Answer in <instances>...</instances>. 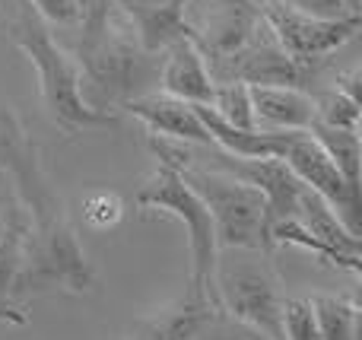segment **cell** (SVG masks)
<instances>
[{
	"label": "cell",
	"instance_id": "cell-1",
	"mask_svg": "<svg viewBox=\"0 0 362 340\" xmlns=\"http://www.w3.org/2000/svg\"><path fill=\"white\" fill-rule=\"evenodd\" d=\"M0 172L29 220L16 305L25 309V299L42 296L48 290L89 293L95 286V277L70 226L64 197L45 172L38 143L29 137L10 105L0 108Z\"/></svg>",
	"mask_w": 362,
	"mask_h": 340
},
{
	"label": "cell",
	"instance_id": "cell-2",
	"mask_svg": "<svg viewBox=\"0 0 362 340\" xmlns=\"http://www.w3.org/2000/svg\"><path fill=\"white\" fill-rule=\"evenodd\" d=\"M80 38V86L83 99L102 112H118L127 99L144 95L150 80H159L156 54L140 45L131 19L112 0H86Z\"/></svg>",
	"mask_w": 362,
	"mask_h": 340
},
{
	"label": "cell",
	"instance_id": "cell-3",
	"mask_svg": "<svg viewBox=\"0 0 362 340\" xmlns=\"http://www.w3.org/2000/svg\"><path fill=\"white\" fill-rule=\"evenodd\" d=\"M6 35L16 42V48L29 57L38 74V93L48 112L51 124L61 127L67 137L89 131V127H112L118 124V112H102L83 99L80 67L76 57H70L51 35V25L29 0H13L10 16L4 19Z\"/></svg>",
	"mask_w": 362,
	"mask_h": 340
},
{
	"label": "cell",
	"instance_id": "cell-4",
	"mask_svg": "<svg viewBox=\"0 0 362 340\" xmlns=\"http://www.w3.org/2000/svg\"><path fill=\"white\" fill-rule=\"evenodd\" d=\"M146 143H150L153 156H156V172L140 184L134 207L137 210H159L175 220L185 223L187 229V245H191V280H187V293L191 299H213V261H216V235H213L210 210L204 207L197 194L187 188L181 178V169L194 159V143L185 140H172L163 134L146 131Z\"/></svg>",
	"mask_w": 362,
	"mask_h": 340
},
{
	"label": "cell",
	"instance_id": "cell-5",
	"mask_svg": "<svg viewBox=\"0 0 362 340\" xmlns=\"http://www.w3.org/2000/svg\"><path fill=\"white\" fill-rule=\"evenodd\" d=\"M213 299L219 309L255 328L267 331L270 337L283 340V283L276 274L270 252L264 248H219L213 261Z\"/></svg>",
	"mask_w": 362,
	"mask_h": 340
},
{
	"label": "cell",
	"instance_id": "cell-6",
	"mask_svg": "<svg viewBox=\"0 0 362 340\" xmlns=\"http://www.w3.org/2000/svg\"><path fill=\"white\" fill-rule=\"evenodd\" d=\"M181 178L204 201V207L210 210L216 252L232 245L274 252V245H270L267 197L255 184L242 182V178L229 175L223 169H213V165H197V159H191L181 169Z\"/></svg>",
	"mask_w": 362,
	"mask_h": 340
},
{
	"label": "cell",
	"instance_id": "cell-7",
	"mask_svg": "<svg viewBox=\"0 0 362 340\" xmlns=\"http://www.w3.org/2000/svg\"><path fill=\"white\" fill-rule=\"evenodd\" d=\"M206 67H210V76L216 83L238 80L248 83V86H293V89H305V93L321 70L289 57L264 19H257L251 35L235 51L223 54L219 61L206 64Z\"/></svg>",
	"mask_w": 362,
	"mask_h": 340
},
{
	"label": "cell",
	"instance_id": "cell-8",
	"mask_svg": "<svg viewBox=\"0 0 362 340\" xmlns=\"http://www.w3.org/2000/svg\"><path fill=\"white\" fill-rule=\"evenodd\" d=\"M257 6H261V19L270 25L283 51L308 67H321L334 51L353 42L362 29L359 16H321V13L299 10V6L280 4V0H267Z\"/></svg>",
	"mask_w": 362,
	"mask_h": 340
},
{
	"label": "cell",
	"instance_id": "cell-9",
	"mask_svg": "<svg viewBox=\"0 0 362 340\" xmlns=\"http://www.w3.org/2000/svg\"><path fill=\"white\" fill-rule=\"evenodd\" d=\"M280 159L296 172V178H299L305 188H312L315 194H321L334 210H337V216L346 223L350 233L359 235L362 197L356 191H350L346 178L340 175V169L331 163L325 146L312 137V131H289Z\"/></svg>",
	"mask_w": 362,
	"mask_h": 340
},
{
	"label": "cell",
	"instance_id": "cell-10",
	"mask_svg": "<svg viewBox=\"0 0 362 340\" xmlns=\"http://www.w3.org/2000/svg\"><path fill=\"white\" fill-rule=\"evenodd\" d=\"M261 19L255 0H187L185 25L187 38L200 48L206 64L235 51Z\"/></svg>",
	"mask_w": 362,
	"mask_h": 340
},
{
	"label": "cell",
	"instance_id": "cell-11",
	"mask_svg": "<svg viewBox=\"0 0 362 340\" xmlns=\"http://www.w3.org/2000/svg\"><path fill=\"white\" fill-rule=\"evenodd\" d=\"M213 169H223L229 175L242 178V182L255 184L264 197H267V213H270V226L276 220H293L296 216V201H299L302 182L296 178V172L283 163L280 156H257V159H245V156H232V153L219 150L213 156Z\"/></svg>",
	"mask_w": 362,
	"mask_h": 340
},
{
	"label": "cell",
	"instance_id": "cell-12",
	"mask_svg": "<svg viewBox=\"0 0 362 340\" xmlns=\"http://www.w3.org/2000/svg\"><path fill=\"white\" fill-rule=\"evenodd\" d=\"M0 210H4V226H0V322L25 324V309L16 305V283L23 274L29 220H25V210L19 207L13 188L4 182H0Z\"/></svg>",
	"mask_w": 362,
	"mask_h": 340
},
{
	"label": "cell",
	"instance_id": "cell-13",
	"mask_svg": "<svg viewBox=\"0 0 362 340\" xmlns=\"http://www.w3.org/2000/svg\"><path fill=\"white\" fill-rule=\"evenodd\" d=\"M121 108L131 112L134 118H140L146 124V131H153V134L185 140V143H194V146H213L210 134L200 124L194 105L185 99H175L169 93H144V95L127 99Z\"/></svg>",
	"mask_w": 362,
	"mask_h": 340
},
{
	"label": "cell",
	"instance_id": "cell-14",
	"mask_svg": "<svg viewBox=\"0 0 362 340\" xmlns=\"http://www.w3.org/2000/svg\"><path fill=\"white\" fill-rule=\"evenodd\" d=\"M159 54H163V64H159V86H163V93L191 102V105H210L216 80L210 76V67H206L197 45L187 35H181L165 45Z\"/></svg>",
	"mask_w": 362,
	"mask_h": 340
},
{
	"label": "cell",
	"instance_id": "cell-15",
	"mask_svg": "<svg viewBox=\"0 0 362 340\" xmlns=\"http://www.w3.org/2000/svg\"><path fill=\"white\" fill-rule=\"evenodd\" d=\"M137 32L140 45L150 54H159L169 42L187 35L185 6L187 0H112Z\"/></svg>",
	"mask_w": 362,
	"mask_h": 340
},
{
	"label": "cell",
	"instance_id": "cell-16",
	"mask_svg": "<svg viewBox=\"0 0 362 340\" xmlns=\"http://www.w3.org/2000/svg\"><path fill=\"white\" fill-rule=\"evenodd\" d=\"M255 127L264 131H308L315 121L312 93L293 86H248Z\"/></svg>",
	"mask_w": 362,
	"mask_h": 340
},
{
	"label": "cell",
	"instance_id": "cell-17",
	"mask_svg": "<svg viewBox=\"0 0 362 340\" xmlns=\"http://www.w3.org/2000/svg\"><path fill=\"white\" fill-rule=\"evenodd\" d=\"M299 226L305 229L308 235L321 242V245L334 248L337 254H346V258H362V242L356 233L346 229V223L337 216V210L325 201L321 194H315L312 188L302 184L299 191V201H296V216Z\"/></svg>",
	"mask_w": 362,
	"mask_h": 340
},
{
	"label": "cell",
	"instance_id": "cell-18",
	"mask_svg": "<svg viewBox=\"0 0 362 340\" xmlns=\"http://www.w3.org/2000/svg\"><path fill=\"white\" fill-rule=\"evenodd\" d=\"M213 309H219V305H213L210 299L181 296L178 303L165 305L156 315L144 318L137 324V337L134 340H187Z\"/></svg>",
	"mask_w": 362,
	"mask_h": 340
},
{
	"label": "cell",
	"instance_id": "cell-19",
	"mask_svg": "<svg viewBox=\"0 0 362 340\" xmlns=\"http://www.w3.org/2000/svg\"><path fill=\"white\" fill-rule=\"evenodd\" d=\"M315 322L321 340H359V305L350 296L318 293L312 296Z\"/></svg>",
	"mask_w": 362,
	"mask_h": 340
},
{
	"label": "cell",
	"instance_id": "cell-20",
	"mask_svg": "<svg viewBox=\"0 0 362 340\" xmlns=\"http://www.w3.org/2000/svg\"><path fill=\"white\" fill-rule=\"evenodd\" d=\"M312 137L325 146V153L331 156V163L340 169V175L346 178L350 191L359 194V163H362V143L356 131H340V127H327L312 121Z\"/></svg>",
	"mask_w": 362,
	"mask_h": 340
},
{
	"label": "cell",
	"instance_id": "cell-21",
	"mask_svg": "<svg viewBox=\"0 0 362 340\" xmlns=\"http://www.w3.org/2000/svg\"><path fill=\"white\" fill-rule=\"evenodd\" d=\"M312 105H315V121H318V124L359 134V118H362L359 95H350V93H344V89L331 86V89L315 95Z\"/></svg>",
	"mask_w": 362,
	"mask_h": 340
},
{
	"label": "cell",
	"instance_id": "cell-22",
	"mask_svg": "<svg viewBox=\"0 0 362 340\" xmlns=\"http://www.w3.org/2000/svg\"><path fill=\"white\" fill-rule=\"evenodd\" d=\"M210 108L232 127H242V131H251L255 127V112H251V93H248V83H216L213 86V99Z\"/></svg>",
	"mask_w": 362,
	"mask_h": 340
},
{
	"label": "cell",
	"instance_id": "cell-23",
	"mask_svg": "<svg viewBox=\"0 0 362 340\" xmlns=\"http://www.w3.org/2000/svg\"><path fill=\"white\" fill-rule=\"evenodd\" d=\"M187 340H276V337H270L267 331L255 328V324L242 322V318L229 315L226 309H213Z\"/></svg>",
	"mask_w": 362,
	"mask_h": 340
},
{
	"label": "cell",
	"instance_id": "cell-24",
	"mask_svg": "<svg viewBox=\"0 0 362 340\" xmlns=\"http://www.w3.org/2000/svg\"><path fill=\"white\" fill-rule=\"evenodd\" d=\"M280 331L283 340H321L312 299H283Z\"/></svg>",
	"mask_w": 362,
	"mask_h": 340
},
{
	"label": "cell",
	"instance_id": "cell-25",
	"mask_svg": "<svg viewBox=\"0 0 362 340\" xmlns=\"http://www.w3.org/2000/svg\"><path fill=\"white\" fill-rule=\"evenodd\" d=\"M121 201L118 194H108V191H95V194L86 197L83 204V220L89 223L93 229H108L121 220Z\"/></svg>",
	"mask_w": 362,
	"mask_h": 340
},
{
	"label": "cell",
	"instance_id": "cell-26",
	"mask_svg": "<svg viewBox=\"0 0 362 340\" xmlns=\"http://www.w3.org/2000/svg\"><path fill=\"white\" fill-rule=\"evenodd\" d=\"M48 23H74L80 19V0H29Z\"/></svg>",
	"mask_w": 362,
	"mask_h": 340
},
{
	"label": "cell",
	"instance_id": "cell-27",
	"mask_svg": "<svg viewBox=\"0 0 362 340\" xmlns=\"http://www.w3.org/2000/svg\"><path fill=\"white\" fill-rule=\"evenodd\" d=\"M255 4H267V0H255ZM280 4H293V6H299V10L321 13V16H350L340 0H280Z\"/></svg>",
	"mask_w": 362,
	"mask_h": 340
},
{
	"label": "cell",
	"instance_id": "cell-28",
	"mask_svg": "<svg viewBox=\"0 0 362 340\" xmlns=\"http://www.w3.org/2000/svg\"><path fill=\"white\" fill-rule=\"evenodd\" d=\"M344 4V10L350 13V16H359V0H340Z\"/></svg>",
	"mask_w": 362,
	"mask_h": 340
},
{
	"label": "cell",
	"instance_id": "cell-29",
	"mask_svg": "<svg viewBox=\"0 0 362 340\" xmlns=\"http://www.w3.org/2000/svg\"><path fill=\"white\" fill-rule=\"evenodd\" d=\"M83 6H86V0H80V16H83Z\"/></svg>",
	"mask_w": 362,
	"mask_h": 340
},
{
	"label": "cell",
	"instance_id": "cell-30",
	"mask_svg": "<svg viewBox=\"0 0 362 340\" xmlns=\"http://www.w3.org/2000/svg\"><path fill=\"white\" fill-rule=\"evenodd\" d=\"M0 226H4V210H0Z\"/></svg>",
	"mask_w": 362,
	"mask_h": 340
}]
</instances>
